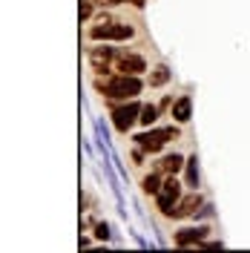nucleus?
Here are the masks:
<instances>
[{
    "instance_id": "20e7f679",
    "label": "nucleus",
    "mask_w": 250,
    "mask_h": 253,
    "mask_svg": "<svg viewBox=\"0 0 250 253\" xmlns=\"http://www.w3.org/2000/svg\"><path fill=\"white\" fill-rule=\"evenodd\" d=\"M184 181H178L175 175H164V184H161V190H158V196H156V207H158V213L164 216V219H170L172 216V210H175V205H178V199L184 196Z\"/></svg>"
},
{
    "instance_id": "f03ea898",
    "label": "nucleus",
    "mask_w": 250,
    "mask_h": 253,
    "mask_svg": "<svg viewBox=\"0 0 250 253\" xmlns=\"http://www.w3.org/2000/svg\"><path fill=\"white\" fill-rule=\"evenodd\" d=\"M181 124H170V126H147L144 132H135L132 135V141L138 144L144 153H150V156H158V153H164V147L170 141H175L178 135H181Z\"/></svg>"
},
{
    "instance_id": "39448f33",
    "label": "nucleus",
    "mask_w": 250,
    "mask_h": 253,
    "mask_svg": "<svg viewBox=\"0 0 250 253\" xmlns=\"http://www.w3.org/2000/svg\"><path fill=\"white\" fill-rule=\"evenodd\" d=\"M141 104L138 98H132V101H121V104H112V110H110V121L112 126L121 132V135H126L132 126L138 124V115H141Z\"/></svg>"
},
{
    "instance_id": "2eb2a0df",
    "label": "nucleus",
    "mask_w": 250,
    "mask_h": 253,
    "mask_svg": "<svg viewBox=\"0 0 250 253\" xmlns=\"http://www.w3.org/2000/svg\"><path fill=\"white\" fill-rule=\"evenodd\" d=\"M158 115H161V110H158L156 104H144V107H141V115H138V124L144 126V129H147V126H156Z\"/></svg>"
},
{
    "instance_id": "5701e85b",
    "label": "nucleus",
    "mask_w": 250,
    "mask_h": 253,
    "mask_svg": "<svg viewBox=\"0 0 250 253\" xmlns=\"http://www.w3.org/2000/svg\"><path fill=\"white\" fill-rule=\"evenodd\" d=\"M92 239H89V236H81V248H89V245H92Z\"/></svg>"
},
{
    "instance_id": "7ed1b4c3",
    "label": "nucleus",
    "mask_w": 250,
    "mask_h": 253,
    "mask_svg": "<svg viewBox=\"0 0 250 253\" xmlns=\"http://www.w3.org/2000/svg\"><path fill=\"white\" fill-rule=\"evenodd\" d=\"M135 35L132 23H121V20H95V26L86 29L89 41H129Z\"/></svg>"
},
{
    "instance_id": "4468645a",
    "label": "nucleus",
    "mask_w": 250,
    "mask_h": 253,
    "mask_svg": "<svg viewBox=\"0 0 250 253\" xmlns=\"http://www.w3.org/2000/svg\"><path fill=\"white\" fill-rule=\"evenodd\" d=\"M161 184H164V173H158V170H153V173H144V178H141V193L156 199L158 190H161Z\"/></svg>"
},
{
    "instance_id": "1a4fd4ad",
    "label": "nucleus",
    "mask_w": 250,
    "mask_h": 253,
    "mask_svg": "<svg viewBox=\"0 0 250 253\" xmlns=\"http://www.w3.org/2000/svg\"><path fill=\"white\" fill-rule=\"evenodd\" d=\"M202 205H204L202 193H199V190H187V193L178 199V205H175V210H172L170 219H193V213H196Z\"/></svg>"
},
{
    "instance_id": "aec40b11",
    "label": "nucleus",
    "mask_w": 250,
    "mask_h": 253,
    "mask_svg": "<svg viewBox=\"0 0 250 253\" xmlns=\"http://www.w3.org/2000/svg\"><path fill=\"white\" fill-rule=\"evenodd\" d=\"M172 104H175V101H172L170 95H167V98H164V101L158 104V110H161V112H167V110H172Z\"/></svg>"
},
{
    "instance_id": "423d86ee",
    "label": "nucleus",
    "mask_w": 250,
    "mask_h": 253,
    "mask_svg": "<svg viewBox=\"0 0 250 253\" xmlns=\"http://www.w3.org/2000/svg\"><path fill=\"white\" fill-rule=\"evenodd\" d=\"M118 52H121V49L110 46V43L104 41V43H98V46L86 49V63H89V69H92L95 75H112V66H115Z\"/></svg>"
},
{
    "instance_id": "9d476101",
    "label": "nucleus",
    "mask_w": 250,
    "mask_h": 253,
    "mask_svg": "<svg viewBox=\"0 0 250 253\" xmlns=\"http://www.w3.org/2000/svg\"><path fill=\"white\" fill-rule=\"evenodd\" d=\"M184 164H187V158L181 156V153H164V156L156 161V170L164 175H178L184 170Z\"/></svg>"
},
{
    "instance_id": "f8f14e48",
    "label": "nucleus",
    "mask_w": 250,
    "mask_h": 253,
    "mask_svg": "<svg viewBox=\"0 0 250 253\" xmlns=\"http://www.w3.org/2000/svg\"><path fill=\"white\" fill-rule=\"evenodd\" d=\"M184 184H187V190H199V184H202V170H199V156H196V153L187 156V164H184Z\"/></svg>"
},
{
    "instance_id": "4be33fe9",
    "label": "nucleus",
    "mask_w": 250,
    "mask_h": 253,
    "mask_svg": "<svg viewBox=\"0 0 250 253\" xmlns=\"http://www.w3.org/2000/svg\"><path fill=\"white\" fill-rule=\"evenodd\" d=\"M126 3H129V6H135V9H144V6H147V0H126Z\"/></svg>"
},
{
    "instance_id": "f257e3e1",
    "label": "nucleus",
    "mask_w": 250,
    "mask_h": 253,
    "mask_svg": "<svg viewBox=\"0 0 250 253\" xmlns=\"http://www.w3.org/2000/svg\"><path fill=\"white\" fill-rule=\"evenodd\" d=\"M95 89L101 98H107L110 104H121V101H132L144 92V78L141 75H124V72H112V75H95Z\"/></svg>"
},
{
    "instance_id": "a211bd4d",
    "label": "nucleus",
    "mask_w": 250,
    "mask_h": 253,
    "mask_svg": "<svg viewBox=\"0 0 250 253\" xmlns=\"http://www.w3.org/2000/svg\"><path fill=\"white\" fill-rule=\"evenodd\" d=\"M95 6H98V3H95V0H81V23H86V20H92V15H95Z\"/></svg>"
},
{
    "instance_id": "9b49d317",
    "label": "nucleus",
    "mask_w": 250,
    "mask_h": 253,
    "mask_svg": "<svg viewBox=\"0 0 250 253\" xmlns=\"http://www.w3.org/2000/svg\"><path fill=\"white\" fill-rule=\"evenodd\" d=\"M170 118L175 124H187L190 118H193V98L190 95H178L175 98V104H172V110H170Z\"/></svg>"
},
{
    "instance_id": "6ab92c4d",
    "label": "nucleus",
    "mask_w": 250,
    "mask_h": 253,
    "mask_svg": "<svg viewBox=\"0 0 250 253\" xmlns=\"http://www.w3.org/2000/svg\"><path fill=\"white\" fill-rule=\"evenodd\" d=\"M213 213H216V207H213V205H207V202H204V205L199 207L196 213H193V221H207V219H213Z\"/></svg>"
},
{
    "instance_id": "f3484780",
    "label": "nucleus",
    "mask_w": 250,
    "mask_h": 253,
    "mask_svg": "<svg viewBox=\"0 0 250 253\" xmlns=\"http://www.w3.org/2000/svg\"><path fill=\"white\" fill-rule=\"evenodd\" d=\"M92 126H95V144H98V147H104V144L110 147V132H107V124H104L101 118H95Z\"/></svg>"
},
{
    "instance_id": "dca6fc26",
    "label": "nucleus",
    "mask_w": 250,
    "mask_h": 253,
    "mask_svg": "<svg viewBox=\"0 0 250 253\" xmlns=\"http://www.w3.org/2000/svg\"><path fill=\"white\" fill-rule=\"evenodd\" d=\"M92 236H95V242H110L112 239V224L110 221H95L92 224Z\"/></svg>"
},
{
    "instance_id": "0eeeda50",
    "label": "nucleus",
    "mask_w": 250,
    "mask_h": 253,
    "mask_svg": "<svg viewBox=\"0 0 250 253\" xmlns=\"http://www.w3.org/2000/svg\"><path fill=\"white\" fill-rule=\"evenodd\" d=\"M207 236H210V224H190V227L175 230L172 245L175 248H190V245H202Z\"/></svg>"
},
{
    "instance_id": "6e6552de",
    "label": "nucleus",
    "mask_w": 250,
    "mask_h": 253,
    "mask_svg": "<svg viewBox=\"0 0 250 253\" xmlns=\"http://www.w3.org/2000/svg\"><path fill=\"white\" fill-rule=\"evenodd\" d=\"M115 69L124 72V75H144V72H147V61L141 58L138 52H126V49H121L118 58H115Z\"/></svg>"
},
{
    "instance_id": "412c9836",
    "label": "nucleus",
    "mask_w": 250,
    "mask_h": 253,
    "mask_svg": "<svg viewBox=\"0 0 250 253\" xmlns=\"http://www.w3.org/2000/svg\"><path fill=\"white\" fill-rule=\"evenodd\" d=\"M98 6H121V3H126V0H95Z\"/></svg>"
},
{
    "instance_id": "ddd939ff",
    "label": "nucleus",
    "mask_w": 250,
    "mask_h": 253,
    "mask_svg": "<svg viewBox=\"0 0 250 253\" xmlns=\"http://www.w3.org/2000/svg\"><path fill=\"white\" fill-rule=\"evenodd\" d=\"M170 81H172V69L167 66V63H158V66H153V72H150L147 84H150L153 89H161V86H167Z\"/></svg>"
}]
</instances>
